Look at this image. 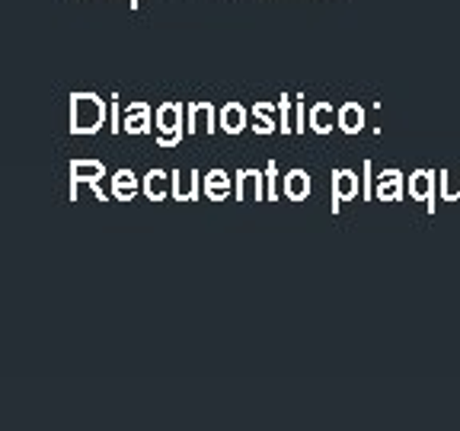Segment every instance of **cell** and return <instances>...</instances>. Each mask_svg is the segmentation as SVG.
Listing matches in <instances>:
<instances>
[{"mask_svg": "<svg viewBox=\"0 0 460 431\" xmlns=\"http://www.w3.org/2000/svg\"><path fill=\"white\" fill-rule=\"evenodd\" d=\"M109 122V102L90 90L71 93V135H96Z\"/></svg>", "mask_w": 460, "mask_h": 431, "instance_id": "obj_1", "label": "cell"}, {"mask_svg": "<svg viewBox=\"0 0 460 431\" xmlns=\"http://www.w3.org/2000/svg\"><path fill=\"white\" fill-rule=\"evenodd\" d=\"M154 128H157L160 147H180V141L189 135L186 131V106L176 100H166L154 112Z\"/></svg>", "mask_w": 460, "mask_h": 431, "instance_id": "obj_2", "label": "cell"}, {"mask_svg": "<svg viewBox=\"0 0 460 431\" xmlns=\"http://www.w3.org/2000/svg\"><path fill=\"white\" fill-rule=\"evenodd\" d=\"M234 195H237L240 201H262L266 198V172L252 170V166H243V170H237V176H234Z\"/></svg>", "mask_w": 460, "mask_h": 431, "instance_id": "obj_3", "label": "cell"}, {"mask_svg": "<svg viewBox=\"0 0 460 431\" xmlns=\"http://www.w3.org/2000/svg\"><path fill=\"white\" fill-rule=\"evenodd\" d=\"M361 192V176L355 170H345V166H336L332 170V211H339L342 201L358 198Z\"/></svg>", "mask_w": 460, "mask_h": 431, "instance_id": "obj_4", "label": "cell"}, {"mask_svg": "<svg viewBox=\"0 0 460 431\" xmlns=\"http://www.w3.org/2000/svg\"><path fill=\"white\" fill-rule=\"evenodd\" d=\"M102 176H106V163L102 160H71V201H77L80 182L102 186Z\"/></svg>", "mask_w": 460, "mask_h": 431, "instance_id": "obj_5", "label": "cell"}, {"mask_svg": "<svg viewBox=\"0 0 460 431\" xmlns=\"http://www.w3.org/2000/svg\"><path fill=\"white\" fill-rule=\"evenodd\" d=\"M122 131H128V135H151V131H154V109H151V102H144V100L128 102V109H125Z\"/></svg>", "mask_w": 460, "mask_h": 431, "instance_id": "obj_6", "label": "cell"}, {"mask_svg": "<svg viewBox=\"0 0 460 431\" xmlns=\"http://www.w3.org/2000/svg\"><path fill=\"white\" fill-rule=\"evenodd\" d=\"M217 128V112L208 100L205 102H189L186 106V131L195 135V131H215Z\"/></svg>", "mask_w": 460, "mask_h": 431, "instance_id": "obj_7", "label": "cell"}, {"mask_svg": "<svg viewBox=\"0 0 460 431\" xmlns=\"http://www.w3.org/2000/svg\"><path fill=\"white\" fill-rule=\"evenodd\" d=\"M402 186H406L402 172L396 170V166H387V170H381L377 172V180H374V195H377L381 201H400Z\"/></svg>", "mask_w": 460, "mask_h": 431, "instance_id": "obj_8", "label": "cell"}, {"mask_svg": "<svg viewBox=\"0 0 460 431\" xmlns=\"http://www.w3.org/2000/svg\"><path fill=\"white\" fill-rule=\"evenodd\" d=\"M217 128L227 131V135H240L243 128H250V112H246V106H240V102L221 106V112H217Z\"/></svg>", "mask_w": 460, "mask_h": 431, "instance_id": "obj_9", "label": "cell"}, {"mask_svg": "<svg viewBox=\"0 0 460 431\" xmlns=\"http://www.w3.org/2000/svg\"><path fill=\"white\" fill-rule=\"evenodd\" d=\"M307 122L314 135H330L332 122H339V109H332V102H323V100L314 102L307 112Z\"/></svg>", "mask_w": 460, "mask_h": 431, "instance_id": "obj_10", "label": "cell"}, {"mask_svg": "<svg viewBox=\"0 0 460 431\" xmlns=\"http://www.w3.org/2000/svg\"><path fill=\"white\" fill-rule=\"evenodd\" d=\"M410 198L429 201V211H435V172L431 170L410 172Z\"/></svg>", "mask_w": 460, "mask_h": 431, "instance_id": "obj_11", "label": "cell"}, {"mask_svg": "<svg viewBox=\"0 0 460 431\" xmlns=\"http://www.w3.org/2000/svg\"><path fill=\"white\" fill-rule=\"evenodd\" d=\"M275 109H279V102H252V109H250V128L256 131V135H272L275 128H281V125L272 119Z\"/></svg>", "mask_w": 460, "mask_h": 431, "instance_id": "obj_12", "label": "cell"}, {"mask_svg": "<svg viewBox=\"0 0 460 431\" xmlns=\"http://www.w3.org/2000/svg\"><path fill=\"white\" fill-rule=\"evenodd\" d=\"M310 189H314V182H310V172L301 170V166L288 170L285 182H281V192H285L291 201H304L310 195Z\"/></svg>", "mask_w": 460, "mask_h": 431, "instance_id": "obj_13", "label": "cell"}, {"mask_svg": "<svg viewBox=\"0 0 460 431\" xmlns=\"http://www.w3.org/2000/svg\"><path fill=\"white\" fill-rule=\"evenodd\" d=\"M199 170H176L172 172V198L192 201L199 198Z\"/></svg>", "mask_w": 460, "mask_h": 431, "instance_id": "obj_14", "label": "cell"}, {"mask_svg": "<svg viewBox=\"0 0 460 431\" xmlns=\"http://www.w3.org/2000/svg\"><path fill=\"white\" fill-rule=\"evenodd\" d=\"M339 131H345V135H358L361 128H365V106L361 102H342L339 106V122H336Z\"/></svg>", "mask_w": 460, "mask_h": 431, "instance_id": "obj_15", "label": "cell"}, {"mask_svg": "<svg viewBox=\"0 0 460 431\" xmlns=\"http://www.w3.org/2000/svg\"><path fill=\"white\" fill-rule=\"evenodd\" d=\"M170 172L166 170H160V166H154L147 176H144V182H141V189H144V195L151 201H164L166 195H170Z\"/></svg>", "mask_w": 460, "mask_h": 431, "instance_id": "obj_16", "label": "cell"}, {"mask_svg": "<svg viewBox=\"0 0 460 431\" xmlns=\"http://www.w3.org/2000/svg\"><path fill=\"white\" fill-rule=\"evenodd\" d=\"M137 189H141V182H137V176L131 170H119L112 172V198L119 201H131L137 195Z\"/></svg>", "mask_w": 460, "mask_h": 431, "instance_id": "obj_17", "label": "cell"}, {"mask_svg": "<svg viewBox=\"0 0 460 431\" xmlns=\"http://www.w3.org/2000/svg\"><path fill=\"white\" fill-rule=\"evenodd\" d=\"M230 195V172L227 170H208L205 172V198L221 201Z\"/></svg>", "mask_w": 460, "mask_h": 431, "instance_id": "obj_18", "label": "cell"}, {"mask_svg": "<svg viewBox=\"0 0 460 431\" xmlns=\"http://www.w3.org/2000/svg\"><path fill=\"white\" fill-rule=\"evenodd\" d=\"M438 182H441V198H445V201H460V172L441 170Z\"/></svg>", "mask_w": 460, "mask_h": 431, "instance_id": "obj_19", "label": "cell"}, {"mask_svg": "<svg viewBox=\"0 0 460 431\" xmlns=\"http://www.w3.org/2000/svg\"><path fill=\"white\" fill-rule=\"evenodd\" d=\"M291 96L288 93H281V100H279V112H281V135H291L295 131V109H291Z\"/></svg>", "mask_w": 460, "mask_h": 431, "instance_id": "obj_20", "label": "cell"}, {"mask_svg": "<svg viewBox=\"0 0 460 431\" xmlns=\"http://www.w3.org/2000/svg\"><path fill=\"white\" fill-rule=\"evenodd\" d=\"M279 163L275 160H269L266 163V198L269 201H279Z\"/></svg>", "mask_w": 460, "mask_h": 431, "instance_id": "obj_21", "label": "cell"}, {"mask_svg": "<svg viewBox=\"0 0 460 431\" xmlns=\"http://www.w3.org/2000/svg\"><path fill=\"white\" fill-rule=\"evenodd\" d=\"M122 122H125L122 102H119V96H109V128L119 135V131H122Z\"/></svg>", "mask_w": 460, "mask_h": 431, "instance_id": "obj_22", "label": "cell"}, {"mask_svg": "<svg viewBox=\"0 0 460 431\" xmlns=\"http://www.w3.org/2000/svg\"><path fill=\"white\" fill-rule=\"evenodd\" d=\"M374 166H371V160H365V166H361V198H371L374 195Z\"/></svg>", "mask_w": 460, "mask_h": 431, "instance_id": "obj_23", "label": "cell"}, {"mask_svg": "<svg viewBox=\"0 0 460 431\" xmlns=\"http://www.w3.org/2000/svg\"><path fill=\"white\" fill-rule=\"evenodd\" d=\"M295 131H307V109H304V96H295Z\"/></svg>", "mask_w": 460, "mask_h": 431, "instance_id": "obj_24", "label": "cell"}, {"mask_svg": "<svg viewBox=\"0 0 460 431\" xmlns=\"http://www.w3.org/2000/svg\"><path fill=\"white\" fill-rule=\"evenodd\" d=\"M131 7H135V10H137V0H131Z\"/></svg>", "mask_w": 460, "mask_h": 431, "instance_id": "obj_25", "label": "cell"}]
</instances>
